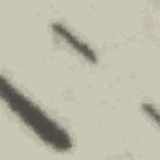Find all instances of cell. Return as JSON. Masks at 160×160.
<instances>
[{"mask_svg":"<svg viewBox=\"0 0 160 160\" xmlns=\"http://www.w3.org/2000/svg\"><path fill=\"white\" fill-rule=\"evenodd\" d=\"M0 100L45 145H49L51 149H55L58 152L72 151L73 139H72L70 132L64 126H60L53 117H49L34 100H30L21 89H17L4 75H0Z\"/></svg>","mask_w":160,"mask_h":160,"instance_id":"obj_1","label":"cell"},{"mask_svg":"<svg viewBox=\"0 0 160 160\" xmlns=\"http://www.w3.org/2000/svg\"><path fill=\"white\" fill-rule=\"evenodd\" d=\"M51 28H53V32L58 36V40H62L68 47H72L79 57H83L85 60H89V62H98V55H96V51L87 43V42H83L81 38H79L73 30H70L66 25H62V23H53L51 25Z\"/></svg>","mask_w":160,"mask_h":160,"instance_id":"obj_2","label":"cell"},{"mask_svg":"<svg viewBox=\"0 0 160 160\" xmlns=\"http://www.w3.org/2000/svg\"><path fill=\"white\" fill-rule=\"evenodd\" d=\"M143 111L149 113V117H151V121H152L154 124L158 122V111H156V106H152V104H143Z\"/></svg>","mask_w":160,"mask_h":160,"instance_id":"obj_3","label":"cell"}]
</instances>
